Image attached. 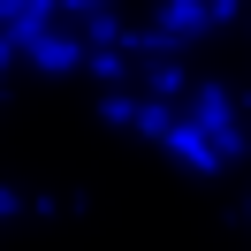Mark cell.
I'll return each instance as SVG.
<instances>
[{"label": "cell", "mask_w": 251, "mask_h": 251, "mask_svg": "<svg viewBox=\"0 0 251 251\" xmlns=\"http://www.w3.org/2000/svg\"><path fill=\"white\" fill-rule=\"evenodd\" d=\"M137 114H145L137 92H107V99H99V122H114V129H137Z\"/></svg>", "instance_id": "5"}, {"label": "cell", "mask_w": 251, "mask_h": 251, "mask_svg": "<svg viewBox=\"0 0 251 251\" xmlns=\"http://www.w3.org/2000/svg\"><path fill=\"white\" fill-rule=\"evenodd\" d=\"M23 61L31 69H46V76H69V69H92V38H69V31H38V38H23Z\"/></svg>", "instance_id": "3"}, {"label": "cell", "mask_w": 251, "mask_h": 251, "mask_svg": "<svg viewBox=\"0 0 251 251\" xmlns=\"http://www.w3.org/2000/svg\"><path fill=\"white\" fill-rule=\"evenodd\" d=\"M221 23H236V0H168V8H160V38H168L175 53H183L190 38L221 31Z\"/></svg>", "instance_id": "2"}, {"label": "cell", "mask_w": 251, "mask_h": 251, "mask_svg": "<svg viewBox=\"0 0 251 251\" xmlns=\"http://www.w3.org/2000/svg\"><path fill=\"white\" fill-rule=\"evenodd\" d=\"M168 152H175V160H183V168H190V175H221V168H228V160H221V152H213V137H205V129H198V122H190V114H183V122H175V137H168Z\"/></svg>", "instance_id": "4"}, {"label": "cell", "mask_w": 251, "mask_h": 251, "mask_svg": "<svg viewBox=\"0 0 251 251\" xmlns=\"http://www.w3.org/2000/svg\"><path fill=\"white\" fill-rule=\"evenodd\" d=\"M190 122L213 137V152L221 160H244L251 152V129H244V99L228 92V84H198L190 92Z\"/></svg>", "instance_id": "1"}]
</instances>
